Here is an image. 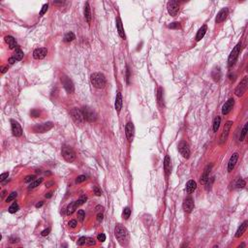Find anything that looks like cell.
<instances>
[{
    "label": "cell",
    "mask_w": 248,
    "mask_h": 248,
    "mask_svg": "<svg viewBox=\"0 0 248 248\" xmlns=\"http://www.w3.org/2000/svg\"><path fill=\"white\" fill-rule=\"evenodd\" d=\"M114 235H115V238H117L118 242H119L121 245H126L128 243V241H129L128 231L126 230V228L123 227L122 225H120V224L116 225L115 230H114Z\"/></svg>",
    "instance_id": "6da1fadb"
},
{
    "label": "cell",
    "mask_w": 248,
    "mask_h": 248,
    "mask_svg": "<svg viewBox=\"0 0 248 248\" xmlns=\"http://www.w3.org/2000/svg\"><path fill=\"white\" fill-rule=\"evenodd\" d=\"M90 81H91L92 85L96 88H104L106 86L107 81L105 76L101 73H94L90 76Z\"/></svg>",
    "instance_id": "7a4b0ae2"
},
{
    "label": "cell",
    "mask_w": 248,
    "mask_h": 248,
    "mask_svg": "<svg viewBox=\"0 0 248 248\" xmlns=\"http://www.w3.org/2000/svg\"><path fill=\"white\" fill-rule=\"evenodd\" d=\"M62 156L63 158L66 160L67 162L71 163V162H74L75 159H76V152L74 151L71 146H68V145H63L62 146Z\"/></svg>",
    "instance_id": "3957f363"
},
{
    "label": "cell",
    "mask_w": 248,
    "mask_h": 248,
    "mask_svg": "<svg viewBox=\"0 0 248 248\" xmlns=\"http://www.w3.org/2000/svg\"><path fill=\"white\" fill-rule=\"evenodd\" d=\"M240 49H241V44L238 43L235 48H234L232 52L230 53L229 58H228V66L229 67H233L234 65H235V63L238 58L239 52H240Z\"/></svg>",
    "instance_id": "277c9868"
},
{
    "label": "cell",
    "mask_w": 248,
    "mask_h": 248,
    "mask_svg": "<svg viewBox=\"0 0 248 248\" xmlns=\"http://www.w3.org/2000/svg\"><path fill=\"white\" fill-rule=\"evenodd\" d=\"M87 200V197L86 196H81L78 201H75V202H72L68 207H67V215H71L75 212V210L77 209L79 207H81V205H83L85 201Z\"/></svg>",
    "instance_id": "5b68a950"
},
{
    "label": "cell",
    "mask_w": 248,
    "mask_h": 248,
    "mask_svg": "<svg viewBox=\"0 0 248 248\" xmlns=\"http://www.w3.org/2000/svg\"><path fill=\"white\" fill-rule=\"evenodd\" d=\"M81 112H83L84 119H85L86 121H88V122H90V123L95 122V121H96V119H97L96 112L90 108H88V107H83V108L81 109Z\"/></svg>",
    "instance_id": "8992f818"
},
{
    "label": "cell",
    "mask_w": 248,
    "mask_h": 248,
    "mask_svg": "<svg viewBox=\"0 0 248 248\" xmlns=\"http://www.w3.org/2000/svg\"><path fill=\"white\" fill-rule=\"evenodd\" d=\"M70 114H71L72 119L75 121V123H77L78 125H81L84 122V117L81 111H80L77 108H74L70 111Z\"/></svg>",
    "instance_id": "52a82bcc"
},
{
    "label": "cell",
    "mask_w": 248,
    "mask_h": 248,
    "mask_svg": "<svg viewBox=\"0 0 248 248\" xmlns=\"http://www.w3.org/2000/svg\"><path fill=\"white\" fill-rule=\"evenodd\" d=\"M53 127V123L49 121V122H45L42 124H37L32 128L33 132L35 133H46V132L50 131V129Z\"/></svg>",
    "instance_id": "ba28073f"
},
{
    "label": "cell",
    "mask_w": 248,
    "mask_h": 248,
    "mask_svg": "<svg viewBox=\"0 0 248 248\" xmlns=\"http://www.w3.org/2000/svg\"><path fill=\"white\" fill-rule=\"evenodd\" d=\"M247 85H248V78L244 77L243 79H242V81H240V83H238V85L236 86V88L235 90V93H236V96L241 97L242 95L245 93V91H246Z\"/></svg>",
    "instance_id": "9c48e42d"
},
{
    "label": "cell",
    "mask_w": 248,
    "mask_h": 248,
    "mask_svg": "<svg viewBox=\"0 0 248 248\" xmlns=\"http://www.w3.org/2000/svg\"><path fill=\"white\" fill-rule=\"evenodd\" d=\"M177 147H178V151L180 152V154L182 155L184 158L188 159L190 157V147H189V145H188L187 143L185 142V141H181L178 145H177Z\"/></svg>",
    "instance_id": "30bf717a"
},
{
    "label": "cell",
    "mask_w": 248,
    "mask_h": 248,
    "mask_svg": "<svg viewBox=\"0 0 248 248\" xmlns=\"http://www.w3.org/2000/svg\"><path fill=\"white\" fill-rule=\"evenodd\" d=\"M232 125H233V121H227L226 124H225V126L223 128V132L221 133L220 140H219V143H220V145H223V143L227 141L228 136H229V134H230L231 128H232Z\"/></svg>",
    "instance_id": "8fae6325"
},
{
    "label": "cell",
    "mask_w": 248,
    "mask_h": 248,
    "mask_svg": "<svg viewBox=\"0 0 248 248\" xmlns=\"http://www.w3.org/2000/svg\"><path fill=\"white\" fill-rule=\"evenodd\" d=\"M61 83L63 84L64 88L68 93H73L75 90V86L73 81H71V79H69L67 76H62L61 77Z\"/></svg>",
    "instance_id": "7c38bea8"
},
{
    "label": "cell",
    "mask_w": 248,
    "mask_h": 248,
    "mask_svg": "<svg viewBox=\"0 0 248 248\" xmlns=\"http://www.w3.org/2000/svg\"><path fill=\"white\" fill-rule=\"evenodd\" d=\"M168 12L172 17H176L179 11V3L177 1H169L167 4Z\"/></svg>",
    "instance_id": "4fadbf2b"
},
{
    "label": "cell",
    "mask_w": 248,
    "mask_h": 248,
    "mask_svg": "<svg viewBox=\"0 0 248 248\" xmlns=\"http://www.w3.org/2000/svg\"><path fill=\"white\" fill-rule=\"evenodd\" d=\"M11 127H12V133L15 137H21L22 135L21 126L19 125L18 121L11 119Z\"/></svg>",
    "instance_id": "5bb4252c"
},
{
    "label": "cell",
    "mask_w": 248,
    "mask_h": 248,
    "mask_svg": "<svg viewBox=\"0 0 248 248\" xmlns=\"http://www.w3.org/2000/svg\"><path fill=\"white\" fill-rule=\"evenodd\" d=\"M134 132H135V128H134L133 123L128 122L125 126V134H126V137H127L129 142H132V140H133Z\"/></svg>",
    "instance_id": "9a60e30c"
},
{
    "label": "cell",
    "mask_w": 248,
    "mask_h": 248,
    "mask_svg": "<svg viewBox=\"0 0 248 248\" xmlns=\"http://www.w3.org/2000/svg\"><path fill=\"white\" fill-rule=\"evenodd\" d=\"M182 207L184 211L186 212H191L192 209L194 208V200L191 198V197H188L184 200L183 202V205H182Z\"/></svg>",
    "instance_id": "2e32d148"
},
{
    "label": "cell",
    "mask_w": 248,
    "mask_h": 248,
    "mask_svg": "<svg viewBox=\"0 0 248 248\" xmlns=\"http://www.w3.org/2000/svg\"><path fill=\"white\" fill-rule=\"evenodd\" d=\"M48 50L46 48H38L33 52V57L35 59H43L46 57Z\"/></svg>",
    "instance_id": "e0dca14e"
},
{
    "label": "cell",
    "mask_w": 248,
    "mask_h": 248,
    "mask_svg": "<svg viewBox=\"0 0 248 248\" xmlns=\"http://www.w3.org/2000/svg\"><path fill=\"white\" fill-rule=\"evenodd\" d=\"M234 105H235V100H234L233 98H230V99L224 104L223 107H222V114H228L231 111H232V109L234 108Z\"/></svg>",
    "instance_id": "ac0fdd59"
},
{
    "label": "cell",
    "mask_w": 248,
    "mask_h": 248,
    "mask_svg": "<svg viewBox=\"0 0 248 248\" xmlns=\"http://www.w3.org/2000/svg\"><path fill=\"white\" fill-rule=\"evenodd\" d=\"M228 14H229V10H228V8H223V9L220 11V12L217 14V17H216V22H217V23H220V22L224 21L225 19H227Z\"/></svg>",
    "instance_id": "d6986e66"
},
{
    "label": "cell",
    "mask_w": 248,
    "mask_h": 248,
    "mask_svg": "<svg viewBox=\"0 0 248 248\" xmlns=\"http://www.w3.org/2000/svg\"><path fill=\"white\" fill-rule=\"evenodd\" d=\"M238 153H234L231 156L229 163H228V172H232L234 170L236 162H238Z\"/></svg>",
    "instance_id": "ffe728a7"
},
{
    "label": "cell",
    "mask_w": 248,
    "mask_h": 248,
    "mask_svg": "<svg viewBox=\"0 0 248 248\" xmlns=\"http://www.w3.org/2000/svg\"><path fill=\"white\" fill-rule=\"evenodd\" d=\"M211 168H212V165H208L207 166V168L205 169V172L203 174V176L201 177V183L202 184H205L207 182L208 178H209V173L211 171Z\"/></svg>",
    "instance_id": "44dd1931"
},
{
    "label": "cell",
    "mask_w": 248,
    "mask_h": 248,
    "mask_svg": "<svg viewBox=\"0 0 248 248\" xmlns=\"http://www.w3.org/2000/svg\"><path fill=\"white\" fill-rule=\"evenodd\" d=\"M114 107H115L116 112L119 114L120 111H121V108H122V96H121L120 92H117V94H116V99H115Z\"/></svg>",
    "instance_id": "7402d4cb"
},
{
    "label": "cell",
    "mask_w": 248,
    "mask_h": 248,
    "mask_svg": "<svg viewBox=\"0 0 248 248\" xmlns=\"http://www.w3.org/2000/svg\"><path fill=\"white\" fill-rule=\"evenodd\" d=\"M196 188H197V183H196L195 180L191 179L186 183V192H187L188 194L194 192V191L196 190Z\"/></svg>",
    "instance_id": "603a6c76"
},
{
    "label": "cell",
    "mask_w": 248,
    "mask_h": 248,
    "mask_svg": "<svg viewBox=\"0 0 248 248\" xmlns=\"http://www.w3.org/2000/svg\"><path fill=\"white\" fill-rule=\"evenodd\" d=\"M5 42H6L8 45H9V48L11 50L15 49V48H18L16 39L14 37H12V36H6V37H5Z\"/></svg>",
    "instance_id": "cb8c5ba5"
},
{
    "label": "cell",
    "mask_w": 248,
    "mask_h": 248,
    "mask_svg": "<svg viewBox=\"0 0 248 248\" xmlns=\"http://www.w3.org/2000/svg\"><path fill=\"white\" fill-rule=\"evenodd\" d=\"M171 169H172V166H171V159L170 157L166 156L165 157V160H164V170H165V173H166V176H169L171 173Z\"/></svg>",
    "instance_id": "d4e9b609"
},
{
    "label": "cell",
    "mask_w": 248,
    "mask_h": 248,
    "mask_svg": "<svg viewBox=\"0 0 248 248\" xmlns=\"http://www.w3.org/2000/svg\"><path fill=\"white\" fill-rule=\"evenodd\" d=\"M207 25H203V26L199 29L198 33H197L196 40L197 41L202 40V39L204 38V36L205 35V33H207Z\"/></svg>",
    "instance_id": "484cf974"
},
{
    "label": "cell",
    "mask_w": 248,
    "mask_h": 248,
    "mask_svg": "<svg viewBox=\"0 0 248 248\" xmlns=\"http://www.w3.org/2000/svg\"><path fill=\"white\" fill-rule=\"evenodd\" d=\"M247 224H248V222H247V221H244L243 223H242L240 226L238 227V231H236V238H240V236L243 235L244 232L246 231Z\"/></svg>",
    "instance_id": "4316f807"
},
{
    "label": "cell",
    "mask_w": 248,
    "mask_h": 248,
    "mask_svg": "<svg viewBox=\"0 0 248 248\" xmlns=\"http://www.w3.org/2000/svg\"><path fill=\"white\" fill-rule=\"evenodd\" d=\"M116 28H117V31H118V34L121 38L125 39V34H124V29L122 27V21H121L120 18L118 17L117 19H116Z\"/></svg>",
    "instance_id": "83f0119b"
},
{
    "label": "cell",
    "mask_w": 248,
    "mask_h": 248,
    "mask_svg": "<svg viewBox=\"0 0 248 248\" xmlns=\"http://www.w3.org/2000/svg\"><path fill=\"white\" fill-rule=\"evenodd\" d=\"M211 77H212V79L215 81H219L221 79V70L219 67H217V68H214L212 70V72H211Z\"/></svg>",
    "instance_id": "f1b7e54d"
},
{
    "label": "cell",
    "mask_w": 248,
    "mask_h": 248,
    "mask_svg": "<svg viewBox=\"0 0 248 248\" xmlns=\"http://www.w3.org/2000/svg\"><path fill=\"white\" fill-rule=\"evenodd\" d=\"M84 18H85L86 21L90 23V21H91V13H90V7L88 2H86L85 5H84Z\"/></svg>",
    "instance_id": "f546056e"
},
{
    "label": "cell",
    "mask_w": 248,
    "mask_h": 248,
    "mask_svg": "<svg viewBox=\"0 0 248 248\" xmlns=\"http://www.w3.org/2000/svg\"><path fill=\"white\" fill-rule=\"evenodd\" d=\"M13 57L14 58H16V60L17 61H19V60H21L22 58H23V52H22V50L19 49V48L18 47L16 49V52H15V53H14V55H13Z\"/></svg>",
    "instance_id": "4dcf8cb0"
},
{
    "label": "cell",
    "mask_w": 248,
    "mask_h": 248,
    "mask_svg": "<svg viewBox=\"0 0 248 248\" xmlns=\"http://www.w3.org/2000/svg\"><path fill=\"white\" fill-rule=\"evenodd\" d=\"M163 93H164V90H163L162 87H159L158 89V93H157V100H158V104L160 106L163 105V103H164V98H163Z\"/></svg>",
    "instance_id": "1f68e13d"
},
{
    "label": "cell",
    "mask_w": 248,
    "mask_h": 248,
    "mask_svg": "<svg viewBox=\"0 0 248 248\" xmlns=\"http://www.w3.org/2000/svg\"><path fill=\"white\" fill-rule=\"evenodd\" d=\"M221 123V117L220 116H216L213 120V131L217 132L219 129V126H220Z\"/></svg>",
    "instance_id": "d6a6232c"
},
{
    "label": "cell",
    "mask_w": 248,
    "mask_h": 248,
    "mask_svg": "<svg viewBox=\"0 0 248 248\" xmlns=\"http://www.w3.org/2000/svg\"><path fill=\"white\" fill-rule=\"evenodd\" d=\"M42 182H43V178H39V179L34 180V181L31 182L30 185L28 186V189H34V188H36L37 186L40 185Z\"/></svg>",
    "instance_id": "836d02e7"
},
{
    "label": "cell",
    "mask_w": 248,
    "mask_h": 248,
    "mask_svg": "<svg viewBox=\"0 0 248 248\" xmlns=\"http://www.w3.org/2000/svg\"><path fill=\"white\" fill-rule=\"evenodd\" d=\"M76 39V36L73 32H68L66 33L65 36H64V41L65 42H72Z\"/></svg>",
    "instance_id": "e575fe53"
},
{
    "label": "cell",
    "mask_w": 248,
    "mask_h": 248,
    "mask_svg": "<svg viewBox=\"0 0 248 248\" xmlns=\"http://www.w3.org/2000/svg\"><path fill=\"white\" fill-rule=\"evenodd\" d=\"M247 127H248V123H245L244 127L242 128L241 133H240V137H239V141H243L245 139V136L247 134Z\"/></svg>",
    "instance_id": "d590c367"
},
{
    "label": "cell",
    "mask_w": 248,
    "mask_h": 248,
    "mask_svg": "<svg viewBox=\"0 0 248 248\" xmlns=\"http://www.w3.org/2000/svg\"><path fill=\"white\" fill-rule=\"evenodd\" d=\"M19 210V205L17 204V203H13L12 205H10L9 209H8V211H9L10 213H16L17 211Z\"/></svg>",
    "instance_id": "8d00e7d4"
},
{
    "label": "cell",
    "mask_w": 248,
    "mask_h": 248,
    "mask_svg": "<svg viewBox=\"0 0 248 248\" xmlns=\"http://www.w3.org/2000/svg\"><path fill=\"white\" fill-rule=\"evenodd\" d=\"M130 215H131V209H130V207H126L125 208H124V210H123V218H124V219H128L129 217H130Z\"/></svg>",
    "instance_id": "74e56055"
},
{
    "label": "cell",
    "mask_w": 248,
    "mask_h": 248,
    "mask_svg": "<svg viewBox=\"0 0 248 248\" xmlns=\"http://www.w3.org/2000/svg\"><path fill=\"white\" fill-rule=\"evenodd\" d=\"M245 184H246V183H245V181H244L243 179H242V178H238V181H236V188H244Z\"/></svg>",
    "instance_id": "f35d334b"
},
{
    "label": "cell",
    "mask_w": 248,
    "mask_h": 248,
    "mask_svg": "<svg viewBox=\"0 0 248 248\" xmlns=\"http://www.w3.org/2000/svg\"><path fill=\"white\" fill-rule=\"evenodd\" d=\"M17 196H18V194H17V192H12V193L10 194L9 196L7 197V199H6V203H9V202L14 201V200H15V199L17 198Z\"/></svg>",
    "instance_id": "ab89813d"
},
{
    "label": "cell",
    "mask_w": 248,
    "mask_h": 248,
    "mask_svg": "<svg viewBox=\"0 0 248 248\" xmlns=\"http://www.w3.org/2000/svg\"><path fill=\"white\" fill-rule=\"evenodd\" d=\"M84 217H85V213H84V211L83 209H80L78 211V218H79V220H80L81 222H83V219H84Z\"/></svg>",
    "instance_id": "60d3db41"
},
{
    "label": "cell",
    "mask_w": 248,
    "mask_h": 248,
    "mask_svg": "<svg viewBox=\"0 0 248 248\" xmlns=\"http://www.w3.org/2000/svg\"><path fill=\"white\" fill-rule=\"evenodd\" d=\"M168 27L171 28V29H179L180 24H179V22H172V23L168 25Z\"/></svg>",
    "instance_id": "b9f144b4"
},
{
    "label": "cell",
    "mask_w": 248,
    "mask_h": 248,
    "mask_svg": "<svg viewBox=\"0 0 248 248\" xmlns=\"http://www.w3.org/2000/svg\"><path fill=\"white\" fill-rule=\"evenodd\" d=\"M86 240H87V238H85V236H81V238H79L78 245H80V246H83V245H84V244L86 243Z\"/></svg>",
    "instance_id": "7bdbcfd3"
},
{
    "label": "cell",
    "mask_w": 248,
    "mask_h": 248,
    "mask_svg": "<svg viewBox=\"0 0 248 248\" xmlns=\"http://www.w3.org/2000/svg\"><path fill=\"white\" fill-rule=\"evenodd\" d=\"M86 179H87V178H86L85 176H79L77 177V179H76V183H77V184H79V183H81V182L85 181Z\"/></svg>",
    "instance_id": "ee69618b"
},
{
    "label": "cell",
    "mask_w": 248,
    "mask_h": 248,
    "mask_svg": "<svg viewBox=\"0 0 248 248\" xmlns=\"http://www.w3.org/2000/svg\"><path fill=\"white\" fill-rule=\"evenodd\" d=\"M35 180V176L34 174H31V176H27L25 177L24 182H30V181H34Z\"/></svg>",
    "instance_id": "f6af8a7d"
},
{
    "label": "cell",
    "mask_w": 248,
    "mask_h": 248,
    "mask_svg": "<svg viewBox=\"0 0 248 248\" xmlns=\"http://www.w3.org/2000/svg\"><path fill=\"white\" fill-rule=\"evenodd\" d=\"M30 114L32 115L33 117H38L39 115H40V112L38 111V110H32V111L30 112Z\"/></svg>",
    "instance_id": "bcb514c9"
},
{
    "label": "cell",
    "mask_w": 248,
    "mask_h": 248,
    "mask_svg": "<svg viewBox=\"0 0 248 248\" xmlns=\"http://www.w3.org/2000/svg\"><path fill=\"white\" fill-rule=\"evenodd\" d=\"M93 191H94V193H95V195H96V196H101V195H102V191H101V189H99V187H97V186H94Z\"/></svg>",
    "instance_id": "7dc6e473"
},
{
    "label": "cell",
    "mask_w": 248,
    "mask_h": 248,
    "mask_svg": "<svg viewBox=\"0 0 248 248\" xmlns=\"http://www.w3.org/2000/svg\"><path fill=\"white\" fill-rule=\"evenodd\" d=\"M97 239L101 242H104L106 240V236L104 235V234H99V235L97 236Z\"/></svg>",
    "instance_id": "c3c4849f"
},
{
    "label": "cell",
    "mask_w": 248,
    "mask_h": 248,
    "mask_svg": "<svg viewBox=\"0 0 248 248\" xmlns=\"http://www.w3.org/2000/svg\"><path fill=\"white\" fill-rule=\"evenodd\" d=\"M48 8H49V5H48V4L43 5V7H42V10H41V12H40V16H43L44 14L47 12V11H48Z\"/></svg>",
    "instance_id": "681fc988"
},
{
    "label": "cell",
    "mask_w": 248,
    "mask_h": 248,
    "mask_svg": "<svg viewBox=\"0 0 248 248\" xmlns=\"http://www.w3.org/2000/svg\"><path fill=\"white\" fill-rule=\"evenodd\" d=\"M68 225H69L70 228H73V229H74V228L77 227L78 223H77V221H76V220H71V221H69Z\"/></svg>",
    "instance_id": "f907efd6"
},
{
    "label": "cell",
    "mask_w": 248,
    "mask_h": 248,
    "mask_svg": "<svg viewBox=\"0 0 248 248\" xmlns=\"http://www.w3.org/2000/svg\"><path fill=\"white\" fill-rule=\"evenodd\" d=\"M8 176H9V173H3V174H1V176H0V180H1V181H4L5 179L8 178Z\"/></svg>",
    "instance_id": "816d5d0a"
},
{
    "label": "cell",
    "mask_w": 248,
    "mask_h": 248,
    "mask_svg": "<svg viewBox=\"0 0 248 248\" xmlns=\"http://www.w3.org/2000/svg\"><path fill=\"white\" fill-rule=\"evenodd\" d=\"M50 228H48V229L44 230V231H42L41 235L43 236H48V235H49V234H50Z\"/></svg>",
    "instance_id": "f5cc1de1"
},
{
    "label": "cell",
    "mask_w": 248,
    "mask_h": 248,
    "mask_svg": "<svg viewBox=\"0 0 248 248\" xmlns=\"http://www.w3.org/2000/svg\"><path fill=\"white\" fill-rule=\"evenodd\" d=\"M86 243L88 245H94L95 244V240L93 238H87Z\"/></svg>",
    "instance_id": "db71d44e"
},
{
    "label": "cell",
    "mask_w": 248,
    "mask_h": 248,
    "mask_svg": "<svg viewBox=\"0 0 248 248\" xmlns=\"http://www.w3.org/2000/svg\"><path fill=\"white\" fill-rule=\"evenodd\" d=\"M16 61H17V60H16V58H14L13 56H12V57H10V58H9V60H8V62H9V64H11V65H13V64L15 63Z\"/></svg>",
    "instance_id": "11a10c76"
},
{
    "label": "cell",
    "mask_w": 248,
    "mask_h": 248,
    "mask_svg": "<svg viewBox=\"0 0 248 248\" xmlns=\"http://www.w3.org/2000/svg\"><path fill=\"white\" fill-rule=\"evenodd\" d=\"M103 217H104L103 213H99V214H98V215H97V220L99 221V222H100V221H102V220H103Z\"/></svg>",
    "instance_id": "9f6ffc18"
},
{
    "label": "cell",
    "mask_w": 248,
    "mask_h": 248,
    "mask_svg": "<svg viewBox=\"0 0 248 248\" xmlns=\"http://www.w3.org/2000/svg\"><path fill=\"white\" fill-rule=\"evenodd\" d=\"M126 72H127V75H126V77H127V78H126V79H127V83H129V79H130V70H129L128 66H127V71H126Z\"/></svg>",
    "instance_id": "6f0895ef"
},
{
    "label": "cell",
    "mask_w": 248,
    "mask_h": 248,
    "mask_svg": "<svg viewBox=\"0 0 248 248\" xmlns=\"http://www.w3.org/2000/svg\"><path fill=\"white\" fill-rule=\"evenodd\" d=\"M7 70H8V66H3L1 68V74H4L5 72H7Z\"/></svg>",
    "instance_id": "680465c9"
},
{
    "label": "cell",
    "mask_w": 248,
    "mask_h": 248,
    "mask_svg": "<svg viewBox=\"0 0 248 248\" xmlns=\"http://www.w3.org/2000/svg\"><path fill=\"white\" fill-rule=\"evenodd\" d=\"M43 204H44L43 202H40V203H38V204L36 205V207H41L42 205H43Z\"/></svg>",
    "instance_id": "91938a15"
},
{
    "label": "cell",
    "mask_w": 248,
    "mask_h": 248,
    "mask_svg": "<svg viewBox=\"0 0 248 248\" xmlns=\"http://www.w3.org/2000/svg\"><path fill=\"white\" fill-rule=\"evenodd\" d=\"M50 197H52V192L46 194V198H50Z\"/></svg>",
    "instance_id": "94428289"
},
{
    "label": "cell",
    "mask_w": 248,
    "mask_h": 248,
    "mask_svg": "<svg viewBox=\"0 0 248 248\" xmlns=\"http://www.w3.org/2000/svg\"><path fill=\"white\" fill-rule=\"evenodd\" d=\"M52 182H48V183H46V186L47 187H50V185H52Z\"/></svg>",
    "instance_id": "6125c7cd"
}]
</instances>
